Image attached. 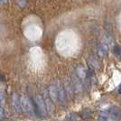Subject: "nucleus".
<instances>
[{"instance_id": "obj_10", "label": "nucleus", "mask_w": 121, "mask_h": 121, "mask_svg": "<svg viewBox=\"0 0 121 121\" xmlns=\"http://www.w3.org/2000/svg\"><path fill=\"white\" fill-rule=\"evenodd\" d=\"M108 45L104 43H101L98 48V55L100 58H104L108 55Z\"/></svg>"}, {"instance_id": "obj_5", "label": "nucleus", "mask_w": 121, "mask_h": 121, "mask_svg": "<svg viewBox=\"0 0 121 121\" xmlns=\"http://www.w3.org/2000/svg\"><path fill=\"white\" fill-rule=\"evenodd\" d=\"M108 115L111 117V119L114 121L121 120V110L117 106H112L109 108Z\"/></svg>"}, {"instance_id": "obj_12", "label": "nucleus", "mask_w": 121, "mask_h": 121, "mask_svg": "<svg viewBox=\"0 0 121 121\" xmlns=\"http://www.w3.org/2000/svg\"><path fill=\"white\" fill-rule=\"evenodd\" d=\"M89 63H90L91 68H94V69H99V63L97 60V58L94 56H91L89 59Z\"/></svg>"}, {"instance_id": "obj_1", "label": "nucleus", "mask_w": 121, "mask_h": 121, "mask_svg": "<svg viewBox=\"0 0 121 121\" xmlns=\"http://www.w3.org/2000/svg\"><path fill=\"white\" fill-rule=\"evenodd\" d=\"M33 104H34V109H35V114H36L39 117H45L46 116V108L45 104L43 97L40 95H37L35 97L34 100H33Z\"/></svg>"}, {"instance_id": "obj_20", "label": "nucleus", "mask_w": 121, "mask_h": 121, "mask_svg": "<svg viewBox=\"0 0 121 121\" xmlns=\"http://www.w3.org/2000/svg\"><path fill=\"white\" fill-rule=\"evenodd\" d=\"M120 56H121V52H120Z\"/></svg>"}, {"instance_id": "obj_3", "label": "nucleus", "mask_w": 121, "mask_h": 121, "mask_svg": "<svg viewBox=\"0 0 121 121\" xmlns=\"http://www.w3.org/2000/svg\"><path fill=\"white\" fill-rule=\"evenodd\" d=\"M43 99L44 104H45L47 113H49L51 116H53V115H54V112H55V106H54V103L51 100L50 97L48 95V92H47V91L44 93Z\"/></svg>"}, {"instance_id": "obj_14", "label": "nucleus", "mask_w": 121, "mask_h": 121, "mask_svg": "<svg viewBox=\"0 0 121 121\" xmlns=\"http://www.w3.org/2000/svg\"><path fill=\"white\" fill-rule=\"evenodd\" d=\"M5 94L2 91H0V106L5 103Z\"/></svg>"}, {"instance_id": "obj_7", "label": "nucleus", "mask_w": 121, "mask_h": 121, "mask_svg": "<svg viewBox=\"0 0 121 121\" xmlns=\"http://www.w3.org/2000/svg\"><path fill=\"white\" fill-rule=\"evenodd\" d=\"M76 75L80 80H85L88 75V71L83 65H79L76 68Z\"/></svg>"}, {"instance_id": "obj_17", "label": "nucleus", "mask_w": 121, "mask_h": 121, "mask_svg": "<svg viewBox=\"0 0 121 121\" xmlns=\"http://www.w3.org/2000/svg\"><path fill=\"white\" fill-rule=\"evenodd\" d=\"M98 121H108V117H106L99 116V119H98Z\"/></svg>"}, {"instance_id": "obj_18", "label": "nucleus", "mask_w": 121, "mask_h": 121, "mask_svg": "<svg viewBox=\"0 0 121 121\" xmlns=\"http://www.w3.org/2000/svg\"><path fill=\"white\" fill-rule=\"evenodd\" d=\"M5 81V78H4V76L2 75V74H0V81Z\"/></svg>"}, {"instance_id": "obj_13", "label": "nucleus", "mask_w": 121, "mask_h": 121, "mask_svg": "<svg viewBox=\"0 0 121 121\" xmlns=\"http://www.w3.org/2000/svg\"><path fill=\"white\" fill-rule=\"evenodd\" d=\"M82 117L84 119H88V118H91V117L93 116V111L90 109V108H86L84 110L82 111Z\"/></svg>"}, {"instance_id": "obj_15", "label": "nucleus", "mask_w": 121, "mask_h": 121, "mask_svg": "<svg viewBox=\"0 0 121 121\" xmlns=\"http://www.w3.org/2000/svg\"><path fill=\"white\" fill-rule=\"evenodd\" d=\"M120 52H121V49L118 46H115L114 47V53L116 55H120Z\"/></svg>"}, {"instance_id": "obj_19", "label": "nucleus", "mask_w": 121, "mask_h": 121, "mask_svg": "<svg viewBox=\"0 0 121 121\" xmlns=\"http://www.w3.org/2000/svg\"><path fill=\"white\" fill-rule=\"evenodd\" d=\"M117 91H118V93H119V94H121V84H120V86L118 87V90H117Z\"/></svg>"}, {"instance_id": "obj_6", "label": "nucleus", "mask_w": 121, "mask_h": 121, "mask_svg": "<svg viewBox=\"0 0 121 121\" xmlns=\"http://www.w3.org/2000/svg\"><path fill=\"white\" fill-rule=\"evenodd\" d=\"M12 106L14 110L16 113H21L22 112V107H21V101L18 95L16 93H13L12 95Z\"/></svg>"}, {"instance_id": "obj_16", "label": "nucleus", "mask_w": 121, "mask_h": 121, "mask_svg": "<svg viewBox=\"0 0 121 121\" xmlns=\"http://www.w3.org/2000/svg\"><path fill=\"white\" fill-rule=\"evenodd\" d=\"M4 116H5V110H4V108L0 106V119H3Z\"/></svg>"}, {"instance_id": "obj_8", "label": "nucleus", "mask_w": 121, "mask_h": 121, "mask_svg": "<svg viewBox=\"0 0 121 121\" xmlns=\"http://www.w3.org/2000/svg\"><path fill=\"white\" fill-rule=\"evenodd\" d=\"M47 92H48V95H49V97H50L51 100L52 101L53 103H57V102H59V100H58L57 91H56V89H55V87H54L53 84H52V85H51L50 87H49V89H48Z\"/></svg>"}, {"instance_id": "obj_4", "label": "nucleus", "mask_w": 121, "mask_h": 121, "mask_svg": "<svg viewBox=\"0 0 121 121\" xmlns=\"http://www.w3.org/2000/svg\"><path fill=\"white\" fill-rule=\"evenodd\" d=\"M57 91V95H58V100L60 103H65L66 99H67V97H66V93L64 91V88L63 86L61 85L60 81H56L55 83L53 84Z\"/></svg>"}, {"instance_id": "obj_11", "label": "nucleus", "mask_w": 121, "mask_h": 121, "mask_svg": "<svg viewBox=\"0 0 121 121\" xmlns=\"http://www.w3.org/2000/svg\"><path fill=\"white\" fill-rule=\"evenodd\" d=\"M71 84L73 87V91L74 93H81L82 91V84L79 78H75V80L71 81Z\"/></svg>"}, {"instance_id": "obj_9", "label": "nucleus", "mask_w": 121, "mask_h": 121, "mask_svg": "<svg viewBox=\"0 0 121 121\" xmlns=\"http://www.w3.org/2000/svg\"><path fill=\"white\" fill-rule=\"evenodd\" d=\"M63 88H64V91H65L66 97L72 98L73 95H74V91H73V87H72V84H71V81H69V80L66 81Z\"/></svg>"}, {"instance_id": "obj_2", "label": "nucleus", "mask_w": 121, "mask_h": 121, "mask_svg": "<svg viewBox=\"0 0 121 121\" xmlns=\"http://www.w3.org/2000/svg\"><path fill=\"white\" fill-rule=\"evenodd\" d=\"M21 101V107H22V110L25 112L26 114L34 116L35 115V109H34V104L33 101L29 99L27 97H23L20 99Z\"/></svg>"}]
</instances>
